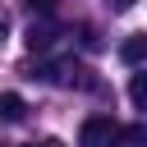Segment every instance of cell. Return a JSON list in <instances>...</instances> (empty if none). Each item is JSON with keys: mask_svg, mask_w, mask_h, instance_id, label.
<instances>
[{"mask_svg": "<svg viewBox=\"0 0 147 147\" xmlns=\"http://www.w3.org/2000/svg\"><path fill=\"white\" fill-rule=\"evenodd\" d=\"M119 147H147V124H129V129H119Z\"/></svg>", "mask_w": 147, "mask_h": 147, "instance_id": "obj_5", "label": "cell"}, {"mask_svg": "<svg viewBox=\"0 0 147 147\" xmlns=\"http://www.w3.org/2000/svg\"><path fill=\"white\" fill-rule=\"evenodd\" d=\"M129 101H133V106H142V110H147V69H142V74H133V78H129Z\"/></svg>", "mask_w": 147, "mask_h": 147, "instance_id": "obj_6", "label": "cell"}, {"mask_svg": "<svg viewBox=\"0 0 147 147\" xmlns=\"http://www.w3.org/2000/svg\"><path fill=\"white\" fill-rule=\"evenodd\" d=\"M119 60L124 64H142L147 60V32H133L129 41H119Z\"/></svg>", "mask_w": 147, "mask_h": 147, "instance_id": "obj_3", "label": "cell"}, {"mask_svg": "<svg viewBox=\"0 0 147 147\" xmlns=\"http://www.w3.org/2000/svg\"><path fill=\"white\" fill-rule=\"evenodd\" d=\"M5 32H9V14L0 9V37H5Z\"/></svg>", "mask_w": 147, "mask_h": 147, "instance_id": "obj_9", "label": "cell"}, {"mask_svg": "<svg viewBox=\"0 0 147 147\" xmlns=\"http://www.w3.org/2000/svg\"><path fill=\"white\" fill-rule=\"evenodd\" d=\"M23 115H28L23 96H18V92H5V96H0V119H5V124H18Z\"/></svg>", "mask_w": 147, "mask_h": 147, "instance_id": "obj_4", "label": "cell"}, {"mask_svg": "<svg viewBox=\"0 0 147 147\" xmlns=\"http://www.w3.org/2000/svg\"><path fill=\"white\" fill-rule=\"evenodd\" d=\"M55 37H60V28H55L51 18H41V23H32V28H28L23 46H28L32 55H41V51H51V46H55Z\"/></svg>", "mask_w": 147, "mask_h": 147, "instance_id": "obj_2", "label": "cell"}, {"mask_svg": "<svg viewBox=\"0 0 147 147\" xmlns=\"http://www.w3.org/2000/svg\"><path fill=\"white\" fill-rule=\"evenodd\" d=\"M32 147H64L60 138H41V142H32Z\"/></svg>", "mask_w": 147, "mask_h": 147, "instance_id": "obj_8", "label": "cell"}, {"mask_svg": "<svg viewBox=\"0 0 147 147\" xmlns=\"http://www.w3.org/2000/svg\"><path fill=\"white\" fill-rule=\"evenodd\" d=\"M23 5H28V9H32V14H41V18H46V14H51V9H55V0H23Z\"/></svg>", "mask_w": 147, "mask_h": 147, "instance_id": "obj_7", "label": "cell"}, {"mask_svg": "<svg viewBox=\"0 0 147 147\" xmlns=\"http://www.w3.org/2000/svg\"><path fill=\"white\" fill-rule=\"evenodd\" d=\"M129 5H133V0H110V9H129Z\"/></svg>", "mask_w": 147, "mask_h": 147, "instance_id": "obj_10", "label": "cell"}, {"mask_svg": "<svg viewBox=\"0 0 147 147\" xmlns=\"http://www.w3.org/2000/svg\"><path fill=\"white\" fill-rule=\"evenodd\" d=\"M78 147H119V124L110 115H87L78 129Z\"/></svg>", "mask_w": 147, "mask_h": 147, "instance_id": "obj_1", "label": "cell"}]
</instances>
